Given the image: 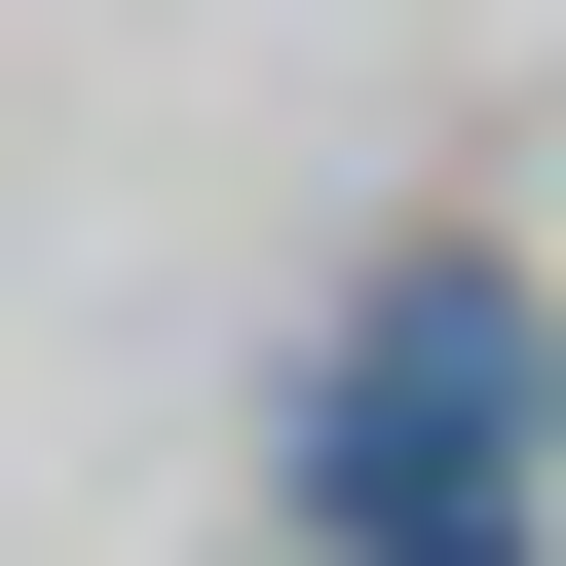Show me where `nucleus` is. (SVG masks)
Returning a JSON list of instances; mask_svg holds the SVG:
<instances>
[{"instance_id": "nucleus-1", "label": "nucleus", "mask_w": 566, "mask_h": 566, "mask_svg": "<svg viewBox=\"0 0 566 566\" xmlns=\"http://www.w3.org/2000/svg\"><path fill=\"white\" fill-rule=\"evenodd\" d=\"M303 491H340L378 566H491V528H528V303H491V264H416V303H378V378L303 416Z\"/></svg>"}]
</instances>
